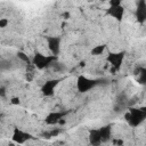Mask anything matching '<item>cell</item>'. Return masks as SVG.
<instances>
[{
  "label": "cell",
  "mask_w": 146,
  "mask_h": 146,
  "mask_svg": "<svg viewBox=\"0 0 146 146\" xmlns=\"http://www.w3.org/2000/svg\"><path fill=\"white\" fill-rule=\"evenodd\" d=\"M56 59L54 55H43V54H35L33 57V64L38 68H44L48 67L49 65L55 64L52 60Z\"/></svg>",
  "instance_id": "cell-1"
},
{
  "label": "cell",
  "mask_w": 146,
  "mask_h": 146,
  "mask_svg": "<svg viewBox=\"0 0 146 146\" xmlns=\"http://www.w3.org/2000/svg\"><path fill=\"white\" fill-rule=\"evenodd\" d=\"M96 84H97V82H96L95 80L88 79L87 76H79L78 82H76L78 90L81 91V92H87V91H89V90L92 89Z\"/></svg>",
  "instance_id": "cell-2"
},
{
  "label": "cell",
  "mask_w": 146,
  "mask_h": 146,
  "mask_svg": "<svg viewBox=\"0 0 146 146\" xmlns=\"http://www.w3.org/2000/svg\"><path fill=\"white\" fill-rule=\"evenodd\" d=\"M47 44L48 49L50 50L51 55L56 56L59 52V46H60V39L57 36H48L47 38Z\"/></svg>",
  "instance_id": "cell-3"
},
{
  "label": "cell",
  "mask_w": 146,
  "mask_h": 146,
  "mask_svg": "<svg viewBox=\"0 0 146 146\" xmlns=\"http://www.w3.org/2000/svg\"><path fill=\"white\" fill-rule=\"evenodd\" d=\"M13 140L17 144H24L30 139V135L27 132H24L21 129H15L14 133H13Z\"/></svg>",
  "instance_id": "cell-4"
},
{
  "label": "cell",
  "mask_w": 146,
  "mask_h": 146,
  "mask_svg": "<svg viewBox=\"0 0 146 146\" xmlns=\"http://www.w3.org/2000/svg\"><path fill=\"white\" fill-rule=\"evenodd\" d=\"M58 84V80H49V81H46V83L42 86L41 88V91L43 95L46 96H51L54 94V90L56 88V86Z\"/></svg>",
  "instance_id": "cell-5"
},
{
  "label": "cell",
  "mask_w": 146,
  "mask_h": 146,
  "mask_svg": "<svg viewBox=\"0 0 146 146\" xmlns=\"http://www.w3.org/2000/svg\"><path fill=\"white\" fill-rule=\"evenodd\" d=\"M136 17H137V21L140 23L146 21V2L145 1H139L137 3Z\"/></svg>",
  "instance_id": "cell-6"
},
{
  "label": "cell",
  "mask_w": 146,
  "mask_h": 146,
  "mask_svg": "<svg viewBox=\"0 0 146 146\" xmlns=\"http://www.w3.org/2000/svg\"><path fill=\"white\" fill-rule=\"evenodd\" d=\"M110 64L115 67V68H119L122 64V60H123V52H115V54H110L108 57H107Z\"/></svg>",
  "instance_id": "cell-7"
},
{
  "label": "cell",
  "mask_w": 146,
  "mask_h": 146,
  "mask_svg": "<svg viewBox=\"0 0 146 146\" xmlns=\"http://www.w3.org/2000/svg\"><path fill=\"white\" fill-rule=\"evenodd\" d=\"M123 13H124V9L121 5H117V6H110V10H108V14L111 16H113L114 18H117V19H121L122 16H123Z\"/></svg>",
  "instance_id": "cell-8"
},
{
  "label": "cell",
  "mask_w": 146,
  "mask_h": 146,
  "mask_svg": "<svg viewBox=\"0 0 146 146\" xmlns=\"http://www.w3.org/2000/svg\"><path fill=\"white\" fill-rule=\"evenodd\" d=\"M63 115H64L63 113H57V112L51 113V114H49V115L47 116L46 122H47L48 124H55V123H57V122H59V121L62 120Z\"/></svg>",
  "instance_id": "cell-9"
},
{
  "label": "cell",
  "mask_w": 146,
  "mask_h": 146,
  "mask_svg": "<svg viewBox=\"0 0 146 146\" xmlns=\"http://www.w3.org/2000/svg\"><path fill=\"white\" fill-rule=\"evenodd\" d=\"M104 50H105V46H96L95 48H92V50H91V54L94 55V56H98V55H102L103 52H104Z\"/></svg>",
  "instance_id": "cell-10"
},
{
  "label": "cell",
  "mask_w": 146,
  "mask_h": 146,
  "mask_svg": "<svg viewBox=\"0 0 146 146\" xmlns=\"http://www.w3.org/2000/svg\"><path fill=\"white\" fill-rule=\"evenodd\" d=\"M17 57H18L22 62H24V63H26V64L30 63V58H29V56H27L25 52H22V51L17 52Z\"/></svg>",
  "instance_id": "cell-11"
},
{
  "label": "cell",
  "mask_w": 146,
  "mask_h": 146,
  "mask_svg": "<svg viewBox=\"0 0 146 146\" xmlns=\"http://www.w3.org/2000/svg\"><path fill=\"white\" fill-rule=\"evenodd\" d=\"M139 81L143 82V83H146V70H140L139 71Z\"/></svg>",
  "instance_id": "cell-12"
},
{
  "label": "cell",
  "mask_w": 146,
  "mask_h": 146,
  "mask_svg": "<svg viewBox=\"0 0 146 146\" xmlns=\"http://www.w3.org/2000/svg\"><path fill=\"white\" fill-rule=\"evenodd\" d=\"M8 24H9V21L7 18H0V27L1 29H5Z\"/></svg>",
  "instance_id": "cell-13"
},
{
  "label": "cell",
  "mask_w": 146,
  "mask_h": 146,
  "mask_svg": "<svg viewBox=\"0 0 146 146\" xmlns=\"http://www.w3.org/2000/svg\"><path fill=\"white\" fill-rule=\"evenodd\" d=\"M19 103H21L19 97H11V98H10V104H13V105H18Z\"/></svg>",
  "instance_id": "cell-14"
},
{
  "label": "cell",
  "mask_w": 146,
  "mask_h": 146,
  "mask_svg": "<svg viewBox=\"0 0 146 146\" xmlns=\"http://www.w3.org/2000/svg\"><path fill=\"white\" fill-rule=\"evenodd\" d=\"M117 146H124V144H123V145H117Z\"/></svg>",
  "instance_id": "cell-15"
}]
</instances>
